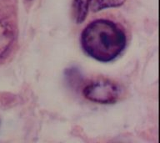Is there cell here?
I'll return each mask as SVG.
<instances>
[{"instance_id": "1", "label": "cell", "mask_w": 160, "mask_h": 143, "mask_svg": "<svg viewBox=\"0 0 160 143\" xmlns=\"http://www.w3.org/2000/svg\"><path fill=\"white\" fill-rule=\"evenodd\" d=\"M80 42L86 55L97 61L108 63L122 54L127 45V38L113 22L97 19L84 28Z\"/></svg>"}, {"instance_id": "2", "label": "cell", "mask_w": 160, "mask_h": 143, "mask_svg": "<svg viewBox=\"0 0 160 143\" xmlns=\"http://www.w3.org/2000/svg\"><path fill=\"white\" fill-rule=\"evenodd\" d=\"M87 100L99 104H113L122 95L119 85L112 80L99 79L88 84L82 90Z\"/></svg>"}, {"instance_id": "3", "label": "cell", "mask_w": 160, "mask_h": 143, "mask_svg": "<svg viewBox=\"0 0 160 143\" xmlns=\"http://www.w3.org/2000/svg\"><path fill=\"white\" fill-rule=\"evenodd\" d=\"M16 38L13 26L5 20L0 19V64L12 53Z\"/></svg>"}, {"instance_id": "4", "label": "cell", "mask_w": 160, "mask_h": 143, "mask_svg": "<svg viewBox=\"0 0 160 143\" xmlns=\"http://www.w3.org/2000/svg\"><path fill=\"white\" fill-rule=\"evenodd\" d=\"M89 8V0H73L72 11L74 19L77 24H81L87 17Z\"/></svg>"}, {"instance_id": "5", "label": "cell", "mask_w": 160, "mask_h": 143, "mask_svg": "<svg viewBox=\"0 0 160 143\" xmlns=\"http://www.w3.org/2000/svg\"><path fill=\"white\" fill-rule=\"evenodd\" d=\"M125 1L126 0H89V8L92 12L97 13L106 8L120 7Z\"/></svg>"}, {"instance_id": "6", "label": "cell", "mask_w": 160, "mask_h": 143, "mask_svg": "<svg viewBox=\"0 0 160 143\" xmlns=\"http://www.w3.org/2000/svg\"><path fill=\"white\" fill-rule=\"evenodd\" d=\"M26 1H28V2H29V1H31V0H26Z\"/></svg>"}]
</instances>
